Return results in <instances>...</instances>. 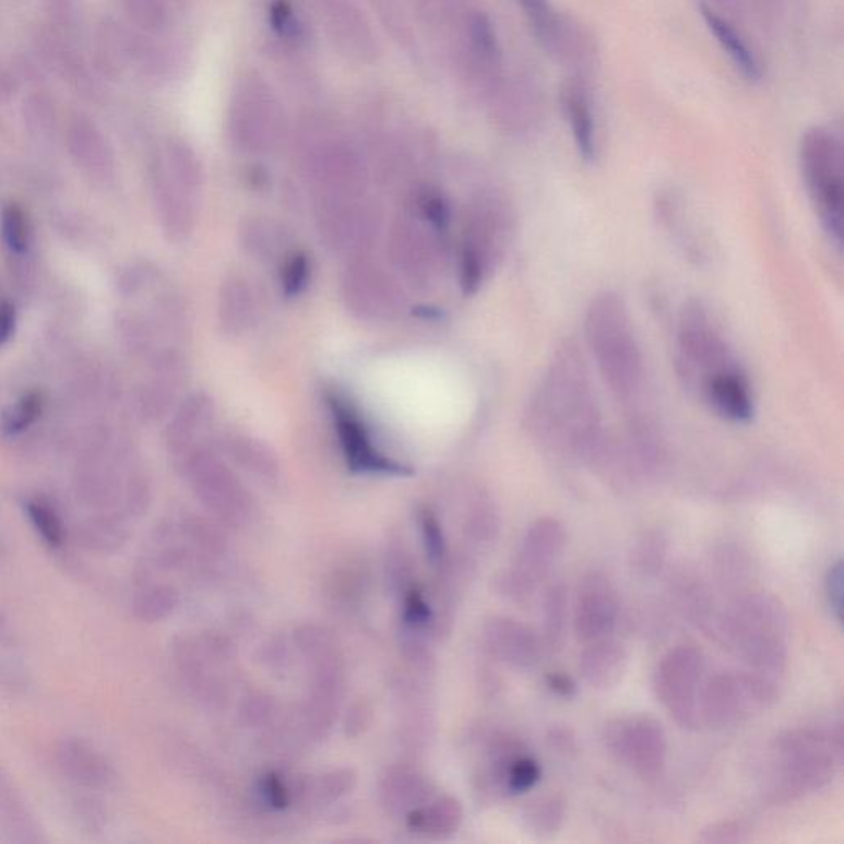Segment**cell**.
<instances>
[{
  "instance_id": "obj_33",
  "label": "cell",
  "mask_w": 844,
  "mask_h": 844,
  "mask_svg": "<svg viewBox=\"0 0 844 844\" xmlns=\"http://www.w3.org/2000/svg\"><path fill=\"white\" fill-rule=\"evenodd\" d=\"M71 152L78 165L96 182L106 183L112 179L115 162L111 151L95 129L78 124L71 135Z\"/></svg>"
},
{
  "instance_id": "obj_22",
  "label": "cell",
  "mask_w": 844,
  "mask_h": 844,
  "mask_svg": "<svg viewBox=\"0 0 844 844\" xmlns=\"http://www.w3.org/2000/svg\"><path fill=\"white\" fill-rule=\"evenodd\" d=\"M152 193L165 238L176 245L186 242L195 226V195L168 176L162 164L155 165L152 174Z\"/></svg>"
},
{
  "instance_id": "obj_50",
  "label": "cell",
  "mask_w": 844,
  "mask_h": 844,
  "mask_svg": "<svg viewBox=\"0 0 844 844\" xmlns=\"http://www.w3.org/2000/svg\"><path fill=\"white\" fill-rule=\"evenodd\" d=\"M746 834L747 830L739 821H720L703 830L700 841L706 844L740 843L746 841Z\"/></svg>"
},
{
  "instance_id": "obj_56",
  "label": "cell",
  "mask_w": 844,
  "mask_h": 844,
  "mask_svg": "<svg viewBox=\"0 0 844 844\" xmlns=\"http://www.w3.org/2000/svg\"><path fill=\"white\" fill-rule=\"evenodd\" d=\"M752 2L756 5L759 4V0H704L703 4L720 12V14L727 12V14L746 15L752 12ZM761 2H765V0H761Z\"/></svg>"
},
{
  "instance_id": "obj_30",
  "label": "cell",
  "mask_w": 844,
  "mask_h": 844,
  "mask_svg": "<svg viewBox=\"0 0 844 844\" xmlns=\"http://www.w3.org/2000/svg\"><path fill=\"white\" fill-rule=\"evenodd\" d=\"M223 454L231 459L236 465L248 471L254 477H260L264 482H277L281 477V465L276 454L270 445L264 444L260 439L252 436L241 435V432H228L223 436Z\"/></svg>"
},
{
  "instance_id": "obj_5",
  "label": "cell",
  "mask_w": 844,
  "mask_h": 844,
  "mask_svg": "<svg viewBox=\"0 0 844 844\" xmlns=\"http://www.w3.org/2000/svg\"><path fill=\"white\" fill-rule=\"evenodd\" d=\"M805 187L830 238L841 246L844 228V157L837 134L828 128L805 132L800 142Z\"/></svg>"
},
{
  "instance_id": "obj_6",
  "label": "cell",
  "mask_w": 844,
  "mask_h": 844,
  "mask_svg": "<svg viewBox=\"0 0 844 844\" xmlns=\"http://www.w3.org/2000/svg\"><path fill=\"white\" fill-rule=\"evenodd\" d=\"M509 206L497 193L484 192L467 205L459 251V283L465 296L480 289L509 238Z\"/></svg>"
},
{
  "instance_id": "obj_7",
  "label": "cell",
  "mask_w": 844,
  "mask_h": 844,
  "mask_svg": "<svg viewBox=\"0 0 844 844\" xmlns=\"http://www.w3.org/2000/svg\"><path fill=\"white\" fill-rule=\"evenodd\" d=\"M388 258L393 270L414 289L428 290L444 270V233L409 210L391 223Z\"/></svg>"
},
{
  "instance_id": "obj_15",
  "label": "cell",
  "mask_w": 844,
  "mask_h": 844,
  "mask_svg": "<svg viewBox=\"0 0 844 844\" xmlns=\"http://www.w3.org/2000/svg\"><path fill=\"white\" fill-rule=\"evenodd\" d=\"M678 352L685 377L700 383L701 390L713 378L739 368L723 333L700 304H690L681 312Z\"/></svg>"
},
{
  "instance_id": "obj_34",
  "label": "cell",
  "mask_w": 844,
  "mask_h": 844,
  "mask_svg": "<svg viewBox=\"0 0 844 844\" xmlns=\"http://www.w3.org/2000/svg\"><path fill=\"white\" fill-rule=\"evenodd\" d=\"M78 545L102 555L119 551L128 542L129 533L124 523L112 515H98L84 520L74 532Z\"/></svg>"
},
{
  "instance_id": "obj_18",
  "label": "cell",
  "mask_w": 844,
  "mask_h": 844,
  "mask_svg": "<svg viewBox=\"0 0 844 844\" xmlns=\"http://www.w3.org/2000/svg\"><path fill=\"white\" fill-rule=\"evenodd\" d=\"M310 186L317 202L357 199L365 195L367 170L357 152L347 145L317 148L307 162Z\"/></svg>"
},
{
  "instance_id": "obj_47",
  "label": "cell",
  "mask_w": 844,
  "mask_h": 844,
  "mask_svg": "<svg viewBox=\"0 0 844 844\" xmlns=\"http://www.w3.org/2000/svg\"><path fill=\"white\" fill-rule=\"evenodd\" d=\"M414 213L428 222L432 228L448 233L451 225V206L444 195L431 189H423L414 195Z\"/></svg>"
},
{
  "instance_id": "obj_10",
  "label": "cell",
  "mask_w": 844,
  "mask_h": 844,
  "mask_svg": "<svg viewBox=\"0 0 844 844\" xmlns=\"http://www.w3.org/2000/svg\"><path fill=\"white\" fill-rule=\"evenodd\" d=\"M543 50L575 78H585L596 64L593 35L574 19L558 11L551 0H516Z\"/></svg>"
},
{
  "instance_id": "obj_19",
  "label": "cell",
  "mask_w": 844,
  "mask_h": 844,
  "mask_svg": "<svg viewBox=\"0 0 844 844\" xmlns=\"http://www.w3.org/2000/svg\"><path fill=\"white\" fill-rule=\"evenodd\" d=\"M619 597L604 572L591 571L579 581L574 599L575 637L582 643L609 639L619 620Z\"/></svg>"
},
{
  "instance_id": "obj_53",
  "label": "cell",
  "mask_w": 844,
  "mask_h": 844,
  "mask_svg": "<svg viewBox=\"0 0 844 844\" xmlns=\"http://www.w3.org/2000/svg\"><path fill=\"white\" fill-rule=\"evenodd\" d=\"M271 24H273L274 31L283 35V37H296L297 32H299L293 9L283 0L271 9Z\"/></svg>"
},
{
  "instance_id": "obj_16",
  "label": "cell",
  "mask_w": 844,
  "mask_h": 844,
  "mask_svg": "<svg viewBox=\"0 0 844 844\" xmlns=\"http://www.w3.org/2000/svg\"><path fill=\"white\" fill-rule=\"evenodd\" d=\"M603 742L617 762L640 777L656 778L665 769L666 734L655 717H616L604 726Z\"/></svg>"
},
{
  "instance_id": "obj_49",
  "label": "cell",
  "mask_w": 844,
  "mask_h": 844,
  "mask_svg": "<svg viewBox=\"0 0 844 844\" xmlns=\"http://www.w3.org/2000/svg\"><path fill=\"white\" fill-rule=\"evenodd\" d=\"M155 276H157V271H155L151 264H131V266L122 270L121 274L118 276L119 293L124 294V296L138 294L139 290L144 289L148 283H152V281L155 280Z\"/></svg>"
},
{
  "instance_id": "obj_40",
  "label": "cell",
  "mask_w": 844,
  "mask_h": 844,
  "mask_svg": "<svg viewBox=\"0 0 844 844\" xmlns=\"http://www.w3.org/2000/svg\"><path fill=\"white\" fill-rule=\"evenodd\" d=\"M165 170L187 192L197 195L203 182L202 165L192 148L180 142H173L165 152Z\"/></svg>"
},
{
  "instance_id": "obj_41",
  "label": "cell",
  "mask_w": 844,
  "mask_h": 844,
  "mask_svg": "<svg viewBox=\"0 0 844 844\" xmlns=\"http://www.w3.org/2000/svg\"><path fill=\"white\" fill-rule=\"evenodd\" d=\"M45 406H47V397L41 391H28L2 414L0 431L5 438H17V436L24 435L40 419Z\"/></svg>"
},
{
  "instance_id": "obj_20",
  "label": "cell",
  "mask_w": 844,
  "mask_h": 844,
  "mask_svg": "<svg viewBox=\"0 0 844 844\" xmlns=\"http://www.w3.org/2000/svg\"><path fill=\"white\" fill-rule=\"evenodd\" d=\"M215 423V403L206 393L189 394L180 401L165 428V445L177 462L200 445L209 444L206 436Z\"/></svg>"
},
{
  "instance_id": "obj_37",
  "label": "cell",
  "mask_w": 844,
  "mask_h": 844,
  "mask_svg": "<svg viewBox=\"0 0 844 844\" xmlns=\"http://www.w3.org/2000/svg\"><path fill=\"white\" fill-rule=\"evenodd\" d=\"M669 543L665 533L650 530L637 536L630 549V566L637 574L653 578L662 571L668 556Z\"/></svg>"
},
{
  "instance_id": "obj_2",
  "label": "cell",
  "mask_w": 844,
  "mask_h": 844,
  "mask_svg": "<svg viewBox=\"0 0 844 844\" xmlns=\"http://www.w3.org/2000/svg\"><path fill=\"white\" fill-rule=\"evenodd\" d=\"M716 630L747 669L781 683L788 659V614L778 597L769 593L739 597L721 614Z\"/></svg>"
},
{
  "instance_id": "obj_14",
  "label": "cell",
  "mask_w": 844,
  "mask_h": 844,
  "mask_svg": "<svg viewBox=\"0 0 844 844\" xmlns=\"http://www.w3.org/2000/svg\"><path fill=\"white\" fill-rule=\"evenodd\" d=\"M703 673L704 659L700 650L691 645H678L659 659L653 675L656 698L673 721L683 729L700 727Z\"/></svg>"
},
{
  "instance_id": "obj_29",
  "label": "cell",
  "mask_w": 844,
  "mask_h": 844,
  "mask_svg": "<svg viewBox=\"0 0 844 844\" xmlns=\"http://www.w3.org/2000/svg\"><path fill=\"white\" fill-rule=\"evenodd\" d=\"M703 394L720 416L734 423H747L752 419V391L740 368L708 381L703 387Z\"/></svg>"
},
{
  "instance_id": "obj_4",
  "label": "cell",
  "mask_w": 844,
  "mask_h": 844,
  "mask_svg": "<svg viewBox=\"0 0 844 844\" xmlns=\"http://www.w3.org/2000/svg\"><path fill=\"white\" fill-rule=\"evenodd\" d=\"M771 795L777 801L798 800L831 784L843 761L841 726L798 727L775 739Z\"/></svg>"
},
{
  "instance_id": "obj_54",
  "label": "cell",
  "mask_w": 844,
  "mask_h": 844,
  "mask_svg": "<svg viewBox=\"0 0 844 844\" xmlns=\"http://www.w3.org/2000/svg\"><path fill=\"white\" fill-rule=\"evenodd\" d=\"M17 326V307L11 300H0V348L12 341Z\"/></svg>"
},
{
  "instance_id": "obj_38",
  "label": "cell",
  "mask_w": 844,
  "mask_h": 844,
  "mask_svg": "<svg viewBox=\"0 0 844 844\" xmlns=\"http://www.w3.org/2000/svg\"><path fill=\"white\" fill-rule=\"evenodd\" d=\"M0 236L12 257L25 258L34 245L31 218L19 203H8L0 213Z\"/></svg>"
},
{
  "instance_id": "obj_21",
  "label": "cell",
  "mask_w": 844,
  "mask_h": 844,
  "mask_svg": "<svg viewBox=\"0 0 844 844\" xmlns=\"http://www.w3.org/2000/svg\"><path fill=\"white\" fill-rule=\"evenodd\" d=\"M484 640L495 658L513 668H533L545 652V643L538 632L512 617L488 620L484 627Z\"/></svg>"
},
{
  "instance_id": "obj_17",
  "label": "cell",
  "mask_w": 844,
  "mask_h": 844,
  "mask_svg": "<svg viewBox=\"0 0 844 844\" xmlns=\"http://www.w3.org/2000/svg\"><path fill=\"white\" fill-rule=\"evenodd\" d=\"M333 426L341 441L342 452L347 459L348 467L360 474L404 475L407 471L403 464L383 454L373 444L370 431L361 420L360 414L350 401L336 393L326 396Z\"/></svg>"
},
{
  "instance_id": "obj_39",
  "label": "cell",
  "mask_w": 844,
  "mask_h": 844,
  "mask_svg": "<svg viewBox=\"0 0 844 844\" xmlns=\"http://www.w3.org/2000/svg\"><path fill=\"white\" fill-rule=\"evenodd\" d=\"M566 804L559 795L535 798L523 811L526 828L538 837H551L564 823Z\"/></svg>"
},
{
  "instance_id": "obj_43",
  "label": "cell",
  "mask_w": 844,
  "mask_h": 844,
  "mask_svg": "<svg viewBox=\"0 0 844 844\" xmlns=\"http://www.w3.org/2000/svg\"><path fill=\"white\" fill-rule=\"evenodd\" d=\"M357 784V775L348 769L326 772L307 787V794L320 805H330L350 794Z\"/></svg>"
},
{
  "instance_id": "obj_36",
  "label": "cell",
  "mask_w": 844,
  "mask_h": 844,
  "mask_svg": "<svg viewBox=\"0 0 844 844\" xmlns=\"http://www.w3.org/2000/svg\"><path fill=\"white\" fill-rule=\"evenodd\" d=\"M179 601V593L173 585L147 584L135 593L132 610L142 622H162L176 613Z\"/></svg>"
},
{
  "instance_id": "obj_46",
  "label": "cell",
  "mask_w": 844,
  "mask_h": 844,
  "mask_svg": "<svg viewBox=\"0 0 844 844\" xmlns=\"http://www.w3.org/2000/svg\"><path fill=\"white\" fill-rule=\"evenodd\" d=\"M542 765L528 753H520L513 759L512 764L507 769L503 781V792L510 795H522L536 787L542 781Z\"/></svg>"
},
{
  "instance_id": "obj_3",
  "label": "cell",
  "mask_w": 844,
  "mask_h": 844,
  "mask_svg": "<svg viewBox=\"0 0 844 844\" xmlns=\"http://www.w3.org/2000/svg\"><path fill=\"white\" fill-rule=\"evenodd\" d=\"M585 341L606 381L619 400H635L642 390L643 360L626 304L617 294L604 293L585 316Z\"/></svg>"
},
{
  "instance_id": "obj_31",
  "label": "cell",
  "mask_w": 844,
  "mask_h": 844,
  "mask_svg": "<svg viewBox=\"0 0 844 844\" xmlns=\"http://www.w3.org/2000/svg\"><path fill=\"white\" fill-rule=\"evenodd\" d=\"M464 820V808L457 798L436 797L407 813V827L414 833L428 837H448L454 834Z\"/></svg>"
},
{
  "instance_id": "obj_8",
  "label": "cell",
  "mask_w": 844,
  "mask_h": 844,
  "mask_svg": "<svg viewBox=\"0 0 844 844\" xmlns=\"http://www.w3.org/2000/svg\"><path fill=\"white\" fill-rule=\"evenodd\" d=\"M778 685L750 669L717 673L701 690V723L714 729L737 726L771 706L777 700Z\"/></svg>"
},
{
  "instance_id": "obj_57",
  "label": "cell",
  "mask_w": 844,
  "mask_h": 844,
  "mask_svg": "<svg viewBox=\"0 0 844 844\" xmlns=\"http://www.w3.org/2000/svg\"><path fill=\"white\" fill-rule=\"evenodd\" d=\"M546 685L552 693L561 698H572L575 694V683L569 675L562 671L549 673Z\"/></svg>"
},
{
  "instance_id": "obj_24",
  "label": "cell",
  "mask_w": 844,
  "mask_h": 844,
  "mask_svg": "<svg viewBox=\"0 0 844 844\" xmlns=\"http://www.w3.org/2000/svg\"><path fill=\"white\" fill-rule=\"evenodd\" d=\"M561 108L569 122L572 139L579 155L585 162L596 161L599 139H597L596 109L589 92L585 78L572 76L561 92Z\"/></svg>"
},
{
  "instance_id": "obj_42",
  "label": "cell",
  "mask_w": 844,
  "mask_h": 844,
  "mask_svg": "<svg viewBox=\"0 0 844 844\" xmlns=\"http://www.w3.org/2000/svg\"><path fill=\"white\" fill-rule=\"evenodd\" d=\"M25 513L31 520L32 526L38 533L45 545L50 548H61L67 542V528L63 520L50 501L44 498H34L25 503Z\"/></svg>"
},
{
  "instance_id": "obj_44",
  "label": "cell",
  "mask_w": 844,
  "mask_h": 844,
  "mask_svg": "<svg viewBox=\"0 0 844 844\" xmlns=\"http://www.w3.org/2000/svg\"><path fill=\"white\" fill-rule=\"evenodd\" d=\"M281 268V289L289 299L300 296L307 289L312 276V261L304 251H293L284 258Z\"/></svg>"
},
{
  "instance_id": "obj_11",
  "label": "cell",
  "mask_w": 844,
  "mask_h": 844,
  "mask_svg": "<svg viewBox=\"0 0 844 844\" xmlns=\"http://www.w3.org/2000/svg\"><path fill=\"white\" fill-rule=\"evenodd\" d=\"M383 213L365 197L317 202L320 242L336 257H367L380 236Z\"/></svg>"
},
{
  "instance_id": "obj_48",
  "label": "cell",
  "mask_w": 844,
  "mask_h": 844,
  "mask_svg": "<svg viewBox=\"0 0 844 844\" xmlns=\"http://www.w3.org/2000/svg\"><path fill=\"white\" fill-rule=\"evenodd\" d=\"M420 532L425 539L426 552L435 564H441L445 556V538L441 523L431 512L420 513Z\"/></svg>"
},
{
  "instance_id": "obj_9",
  "label": "cell",
  "mask_w": 844,
  "mask_h": 844,
  "mask_svg": "<svg viewBox=\"0 0 844 844\" xmlns=\"http://www.w3.org/2000/svg\"><path fill=\"white\" fill-rule=\"evenodd\" d=\"M195 497L213 515L228 523H245L252 512L251 494L210 444L177 462Z\"/></svg>"
},
{
  "instance_id": "obj_12",
  "label": "cell",
  "mask_w": 844,
  "mask_h": 844,
  "mask_svg": "<svg viewBox=\"0 0 844 844\" xmlns=\"http://www.w3.org/2000/svg\"><path fill=\"white\" fill-rule=\"evenodd\" d=\"M342 297L345 307L367 322L396 320L409 306L401 281L368 254L348 261L342 276Z\"/></svg>"
},
{
  "instance_id": "obj_51",
  "label": "cell",
  "mask_w": 844,
  "mask_h": 844,
  "mask_svg": "<svg viewBox=\"0 0 844 844\" xmlns=\"http://www.w3.org/2000/svg\"><path fill=\"white\" fill-rule=\"evenodd\" d=\"M843 559H837L830 566L824 579V591H827L828 604L834 619L841 622V610H843V579H844Z\"/></svg>"
},
{
  "instance_id": "obj_25",
  "label": "cell",
  "mask_w": 844,
  "mask_h": 844,
  "mask_svg": "<svg viewBox=\"0 0 844 844\" xmlns=\"http://www.w3.org/2000/svg\"><path fill=\"white\" fill-rule=\"evenodd\" d=\"M698 9H700L701 19L706 24L708 31L716 38L717 45L727 55L734 68L747 81H752V83L761 81L762 76H764V67H762L761 58L750 47L742 32L737 28L736 22L724 17L723 14L708 8L703 2H701Z\"/></svg>"
},
{
  "instance_id": "obj_13",
  "label": "cell",
  "mask_w": 844,
  "mask_h": 844,
  "mask_svg": "<svg viewBox=\"0 0 844 844\" xmlns=\"http://www.w3.org/2000/svg\"><path fill=\"white\" fill-rule=\"evenodd\" d=\"M566 530L556 519H539L526 530L519 555L509 571L498 579V591L513 603L532 599L548 578L566 546Z\"/></svg>"
},
{
  "instance_id": "obj_55",
  "label": "cell",
  "mask_w": 844,
  "mask_h": 844,
  "mask_svg": "<svg viewBox=\"0 0 844 844\" xmlns=\"http://www.w3.org/2000/svg\"><path fill=\"white\" fill-rule=\"evenodd\" d=\"M76 817L80 818L81 823H83L84 827H88L90 830H95V828L103 827L106 815L105 811H103V808L99 807L93 798H84V800L78 801Z\"/></svg>"
},
{
  "instance_id": "obj_52",
  "label": "cell",
  "mask_w": 844,
  "mask_h": 844,
  "mask_svg": "<svg viewBox=\"0 0 844 844\" xmlns=\"http://www.w3.org/2000/svg\"><path fill=\"white\" fill-rule=\"evenodd\" d=\"M261 794L270 807L283 810L289 805L290 792L276 774L266 775L261 782Z\"/></svg>"
},
{
  "instance_id": "obj_28",
  "label": "cell",
  "mask_w": 844,
  "mask_h": 844,
  "mask_svg": "<svg viewBox=\"0 0 844 844\" xmlns=\"http://www.w3.org/2000/svg\"><path fill=\"white\" fill-rule=\"evenodd\" d=\"M238 235L242 249L252 260L273 263L283 261L289 254V231L273 216H246L239 225Z\"/></svg>"
},
{
  "instance_id": "obj_45",
  "label": "cell",
  "mask_w": 844,
  "mask_h": 844,
  "mask_svg": "<svg viewBox=\"0 0 844 844\" xmlns=\"http://www.w3.org/2000/svg\"><path fill=\"white\" fill-rule=\"evenodd\" d=\"M498 525L500 523H498V513L495 504L487 500V498H478L472 504L467 516V525H465L468 538L477 543V545H488V543L497 538Z\"/></svg>"
},
{
  "instance_id": "obj_26",
  "label": "cell",
  "mask_w": 844,
  "mask_h": 844,
  "mask_svg": "<svg viewBox=\"0 0 844 844\" xmlns=\"http://www.w3.org/2000/svg\"><path fill=\"white\" fill-rule=\"evenodd\" d=\"M629 665V655L622 643L609 639L585 643L579 658V671L589 687L610 690L622 681Z\"/></svg>"
},
{
  "instance_id": "obj_35",
  "label": "cell",
  "mask_w": 844,
  "mask_h": 844,
  "mask_svg": "<svg viewBox=\"0 0 844 844\" xmlns=\"http://www.w3.org/2000/svg\"><path fill=\"white\" fill-rule=\"evenodd\" d=\"M569 597L566 585L556 582L546 591L543 601V643L545 649L561 650L566 640V627H568Z\"/></svg>"
},
{
  "instance_id": "obj_32",
  "label": "cell",
  "mask_w": 844,
  "mask_h": 844,
  "mask_svg": "<svg viewBox=\"0 0 844 844\" xmlns=\"http://www.w3.org/2000/svg\"><path fill=\"white\" fill-rule=\"evenodd\" d=\"M381 798L391 811L409 813L431 800V784L419 772L393 769L381 782Z\"/></svg>"
},
{
  "instance_id": "obj_23",
  "label": "cell",
  "mask_w": 844,
  "mask_h": 844,
  "mask_svg": "<svg viewBox=\"0 0 844 844\" xmlns=\"http://www.w3.org/2000/svg\"><path fill=\"white\" fill-rule=\"evenodd\" d=\"M57 762L64 777L90 790H108L115 785L116 771L111 762L92 744L83 739L61 740Z\"/></svg>"
},
{
  "instance_id": "obj_1",
  "label": "cell",
  "mask_w": 844,
  "mask_h": 844,
  "mask_svg": "<svg viewBox=\"0 0 844 844\" xmlns=\"http://www.w3.org/2000/svg\"><path fill=\"white\" fill-rule=\"evenodd\" d=\"M533 435L558 451L585 461L601 457V414L578 347L566 344L556 354L528 411Z\"/></svg>"
},
{
  "instance_id": "obj_27",
  "label": "cell",
  "mask_w": 844,
  "mask_h": 844,
  "mask_svg": "<svg viewBox=\"0 0 844 844\" xmlns=\"http://www.w3.org/2000/svg\"><path fill=\"white\" fill-rule=\"evenodd\" d=\"M257 294L246 277L229 274L218 293V325L225 335L241 336L257 320Z\"/></svg>"
}]
</instances>
